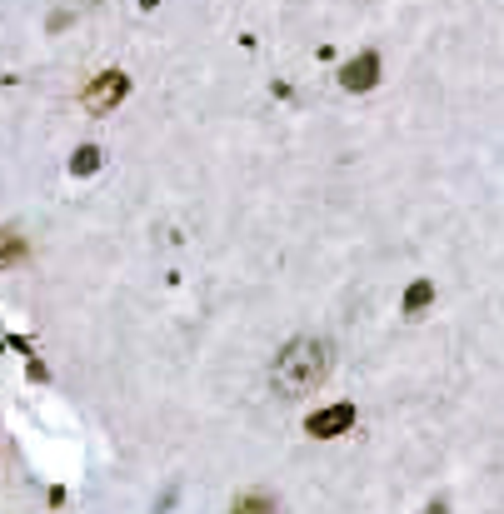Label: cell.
<instances>
[{"mask_svg":"<svg viewBox=\"0 0 504 514\" xmlns=\"http://www.w3.org/2000/svg\"><path fill=\"white\" fill-rule=\"evenodd\" d=\"M325 375H330V345L315 340V335L290 340L275 355V365H270V385H275L280 400H305L310 390L325 385Z\"/></svg>","mask_w":504,"mask_h":514,"instance_id":"obj_1","label":"cell"},{"mask_svg":"<svg viewBox=\"0 0 504 514\" xmlns=\"http://www.w3.org/2000/svg\"><path fill=\"white\" fill-rule=\"evenodd\" d=\"M125 95H130V75H125V70H100V75L85 85V95H80V100H85V110H90V115H105V110H115Z\"/></svg>","mask_w":504,"mask_h":514,"instance_id":"obj_2","label":"cell"},{"mask_svg":"<svg viewBox=\"0 0 504 514\" xmlns=\"http://www.w3.org/2000/svg\"><path fill=\"white\" fill-rule=\"evenodd\" d=\"M340 85H345L350 95H365V90H375V85H380V55H375V50H360L355 60H345V70H340Z\"/></svg>","mask_w":504,"mask_h":514,"instance_id":"obj_3","label":"cell"},{"mask_svg":"<svg viewBox=\"0 0 504 514\" xmlns=\"http://www.w3.org/2000/svg\"><path fill=\"white\" fill-rule=\"evenodd\" d=\"M350 425H355V405H330V410L305 420V435L310 440H330V435H345Z\"/></svg>","mask_w":504,"mask_h":514,"instance_id":"obj_4","label":"cell"},{"mask_svg":"<svg viewBox=\"0 0 504 514\" xmlns=\"http://www.w3.org/2000/svg\"><path fill=\"white\" fill-rule=\"evenodd\" d=\"M20 260H25V235L15 225H5L0 230V265H20Z\"/></svg>","mask_w":504,"mask_h":514,"instance_id":"obj_5","label":"cell"},{"mask_svg":"<svg viewBox=\"0 0 504 514\" xmlns=\"http://www.w3.org/2000/svg\"><path fill=\"white\" fill-rule=\"evenodd\" d=\"M95 170H100V150H95V145H80V150L70 155V175L85 180V175H95Z\"/></svg>","mask_w":504,"mask_h":514,"instance_id":"obj_6","label":"cell"},{"mask_svg":"<svg viewBox=\"0 0 504 514\" xmlns=\"http://www.w3.org/2000/svg\"><path fill=\"white\" fill-rule=\"evenodd\" d=\"M430 300H435V285H430V280H415V285L405 290V315H420V310H430Z\"/></svg>","mask_w":504,"mask_h":514,"instance_id":"obj_7","label":"cell"},{"mask_svg":"<svg viewBox=\"0 0 504 514\" xmlns=\"http://www.w3.org/2000/svg\"><path fill=\"white\" fill-rule=\"evenodd\" d=\"M230 514H275V500H270V495H240V500L230 505Z\"/></svg>","mask_w":504,"mask_h":514,"instance_id":"obj_8","label":"cell"},{"mask_svg":"<svg viewBox=\"0 0 504 514\" xmlns=\"http://www.w3.org/2000/svg\"><path fill=\"white\" fill-rule=\"evenodd\" d=\"M140 5H145V10H155V5H160V0H140Z\"/></svg>","mask_w":504,"mask_h":514,"instance_id":"obj_9","label":"cell"},{"mask_svg":"<svg viewBox=\"0 0 504 514\" xmlns=\"http://www.w3.org/2000/svg\"><path fill=\"white\" fill-rule=\"evenodd\" d=\"M0 345H5V340H0Z\"/></svg>","mask_w":504,"mask_h":514,"instance_id":"obj_10","label":"cell"}]
</instances>
